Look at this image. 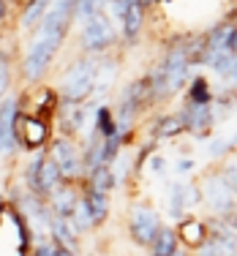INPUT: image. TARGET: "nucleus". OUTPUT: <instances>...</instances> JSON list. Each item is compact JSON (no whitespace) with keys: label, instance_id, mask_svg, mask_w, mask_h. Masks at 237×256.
Returning a JSON list of instances; mask_svg holds the SVG:
<instances>
[{"label":"nucleus","instance_id":"6ab92c4d","mask_svg":"<svg viewBox=\"0 0 237 256\" xmlns=\"http://www.w3.org/2000/svg\"><path fill=\"white\" fill-rule=\"evenodd\" d=\"M60 186H63V174H60L58 164H54L50 156H44L41 169H38V186H36V196H38V199H50Z\"/></svg>","mask_w":237,"mask_h":256},{"label":"nucleus","instance_id":"7ed1b4c3","mask_svg":"<svg viewBox=\"0 0 237 256\" xmlns=\"http://www.w3.org/2000/svg\"><path fill=\"white\" fill-rule=\"evenodd\" d=\"M164 226V216L156 204L150 202H134L128 207V218H126V232H128L131 242L136 248L148 251L150 242L156 240V234Z\"/></svg>","mask_w":237,"mask_h":256},{"label":"nucleus","instance_id":"ddd939ff","mask_svg":"<svg viewBox=\"0 0 237 256\" xmlns=\"http://www.w3.org/2000/svg\"><path fill=\"white\" fill-rule=\"evenodd\" d=\"M118 74H120V63L118 58H112V54H101L98 58V71H96V88H93V104L104 101L109 96V90L114 88V82H118Z\"/></svg>","mask_w":237,"mask_h":256},{"label":"nucleus","instance_id":"9d476101","mask_svg":"<svg viewBox=\"0 0 237 256\" xmlns=\"http://www.w3.org/2000/svg\"><path fill=\"white\" fill-rule=\"evenodd\" d=\"M178 112L186 123L188 136H194L196 142H208L212 136V128H216V120H218L212 106H191V104H183Z\"/></svg>","mask_w":237,"mask_h":256},{"label":"nucleus","instance_id":"412c9836","mask_svg":"<svg viewBox=\"0 0 237 256\" xmlns=\"http://www.w3.org/2000/svg\"><path fill=\"white\" fill-rule=\"evenodd\" d=\"M180 251H183V246H180V240H178V232H174V226H166V224H164L161 232L156 234V240L150 242L148 256H178Z\"/></svg>","mask_w":237,"mask_h":256},{"label":"nucleus","instance_id":"a19ab883","mask_svg":"<svg viewBox=\"0 0 237 256\" xmlns=\"http://www.w3.org/2000/svg\"><path fill=\"white\" fill-rule=\"evenodd\" d=\"M0 41H3V33H0Z\"/></svg>","mask_w":237,"mask_h":256},{"label":"nucleus","instance_id":"f8f14e48","mask_svg":"<svg viewBox=\"0 0 237 256\" xmlns=\"http://www.w3.org/2000/svg\"><path fill=\"white\" fill-rule=\"evenodd\" d=\"M79 182H82V180H79ZM79 182H63V186H60L58 191L46 199V204H50V210H52L54 218H71V216H74L79 199H82V186H79Z\"/></svg>","mask_w":237,"mask_h":256},{"label":"nucleus","instance_id":"bb28decb","mask_svg":"<svg viewBox=\"0 0 237 256\" xmlns=\"http://www.w3.org/2000/svg\"><path fill=\"white\" fill-rule=\"evenodd\" d=\"M183 196H186L188 216H196V210L202 207V186H199V180H186L183 182Z\"/></svg>","mask_w":237,"mask_h":256},{"label":"nucleus","instance_id":"e433bc0d","mask_svg":"<svg viewBox=\"0 0 237 256\" xmlns=\"http://www.w3.org/2000/svg\"><path fill=\"white\" fill-rule=\"evenodd\" d=\"M232 54H237V28H234V33H232Z\"/></svg>","mask_w":237,"mask_h":256},{"label":"nucleus","instance_id":"6e6552de","mask_svg":"<svg viewBox=\"0 0 237 256\" xmlns=\"http://www.w3.org/2000/svg\"><path fill=\"white\" fill-rule=\"evenodd\" d=\"M98 104L88 101V104H68V101H60L58 112H54V123L58 126V136L66 139H79L88 128V120H93V112Z\"/></svg>","mask_w":237,"mask_h":256},{"label":"nucleus","instance_id":"aec40b11","mask_svg":"<svg viewBox=\"0 0 237 256\" xmlns=\"http://www.w3.org/2000/svg\"><path fill=\"white\" fill-rule=\"evenodd\" d=\"M50 240L60 248H68V251H82V237L76 234V229L71 226L68 218H52V229H50Z\"/></svg>","mask_w":237,"mask_h":256},{"label":"nucleus","instance_id":"c85d7f7f","mask_svg":"<svg viewBox=\"0 0 237 256\" xmlns=\"http://www.w3.org/2000/svg\"><path fill=\"white\" fill-rule=\"evenodd\" d=\"M218 172H221V178L229 182V188L237 194V156H229L226 161L218 164Z\"/></svg>","mask_w":237,"mask_h":256},{"label":"nucleus","instance_id":"f03ea898","mask_svg":"<svg viewBox=\"0 0 237 256\" xmlns=\"http://www.w3.org/2000/svg\"><path fill=\"white\" fill-rule=\"evenodd\" d=\"M33 251V234L20 212V207L6 202V210L0 216V256H30Z\"/></svg>","mask_w":237,"mask_h":256},{"label":"nucleus","instance_id":"c9c22d12","mask_svg":"<svg viewBox=\"0 0 237 256\" xmlns=\"http://www.w3.org/2000/svg\"><path fill=\"white\" fill-rule=\"evenodd\" d=\"M229 144H232V150H237V128L229 134Z\"/></svg>","mask_w":237,"mask_h":256},{"label":"nucleus","instance_id":"7c9ffc66","mask_svg":"<svg viewBox=\"0 0 237 256\" xmlns=\"http://www.w3.org/2000/svg\"><path fill=\"white\" fill-rule=\"evenodd\" d=\"M194 169H196V161H194L191 156H180L178 161H174V174H191Z\"/></svg>","mask_w":237,"mask_h":256},{"label":"nucleus","instance_id":"2eb2a0df","mask_svg":"<svg viewBox=\"0 0 237 256\" xmlns=\"http://www.w3.org/2000/svg\"><path fill=\"white\" fill-rule=\"evenodd\" d=\"M186 134V123L180 118V112H164L156 114V120L150 123V139H156L158 144L169 142V139H178Z\"/></svg>","mask_w":237,"mask_h":256},{"label":"nucleus","instance_id":"0eeeda50","mask_svg":"<svg viewBox=\"0 0 237 256\" xmlns=\"http://www.w3.org/2000/svg\"><path fill=\"white\" fill-rule=\"evenodd\" d=\"M46 156L58 164L63 182H79L84 180V166H82V144L76 139H66V136H52Z\"/></svg>","mask_w":237,"mask_h":256},{"label":"nucleus","instance_id":"ea45409f","mask_svg":"<svg viewBox=\"0 0 237 256\" xmlns=\"http://www.w3.org/2000/svg\"><path fill=\"white\" fill-rule=\"evenodd\" d=\"M118 256H128V254H118Z\"/></svg>","mask_w":237,"mask_h":256},{"label":"nucleus","instance_id":"b1692460","mask_svg":"<svg viewBox=\"0 0 237 256\" xmlns=\"http://www.w3.org/2000/svg\"><path fill=\"white\" fill-rule=\"evenodd\" d=\"M82 182H84V186H90V188H96V191H101V194L118 191V178H114L112 166H98V169H93V172L84 174Z\"/></svg>","mask_w":237,"mask_h":256},{"label":"nucleus","instance_id":"f3484780","mask_svg":"<svg viewBox=\"0 0 237 256\" xmlns=\"http://www.w3.org/2000/svg\"><path fill=\"white\" fill-rule=\"evenodd\" d=\"M164 212H166V218H172L174 224L183 221L188 216L186 196H183V180H169L166 186H164Z\"/></svg>","mask_w":237,"mask_h":256},{"label":"nucleus","instance_id":"f704fd0d","mask_svg":"<svg viewBox=\"0 0 237 256\" xmlns=\"http://www.w3.org/2000/svg\"><path fill=\"white\" fill-rule=\"evenodd\" d=\"M58 256H79L76 251H68V248H60L58 246Z\"/></svg>","mask_w":237,"mask_h":256},{"label":"nucleus","instance_id":"393cba45","mask_svg":"<svg viewBox=\"0 0 237 256\" xmlns=\"http://www.w3.org/2000/svg\"><path fill=\"white\" fill-rule=\"evenodd\" d=\"M104 11H106V0H76L74 3V22L84 25L88 20L104 14Z\"/></svg>","mask_w":237,"mask_h":256},{"label":"nucleus","instance_id":"72a5a7b5","mask_svg":"<svg viewBox=\"0 0 237 256\" xmlns=\"http://www.w3.org/2000/svg\"><path fill=\"white\" fill-rule=\"evenodd\" d=\"M8 14H11V3L8 0H0V22L8 20Z\"/></svg>","mask_w":237,"mask_h":256},{"label":"nucleus","instance_id":"f257e3e1","mask_svg":"<svg viewBox=\"0 0 237 256\" xmlns=\"http://www.w3.org/2000/svg\"><path fill=\"white\" fill-rule=\"evenodd\" d=\"M96 71H98V58H93V54H79V58L71 60L68 68L60 76V88H58L60 101L88 104L93 98Z\"/></svg>","mask_w":237,"mask_h":256},{"label":"nucleus","instance_id":"dca6fc26","mask_svg":"<svg viewBox=\"0 0 237 256\" xmlns=\"http://www.w3.org/2000/svg\"><path fill=\"white\" fill-rule=\"evenodd\" d=\"M144 14H148V11L139 6V0H134L128 6V11H126L123 20H120V38H123V44H136V41L142 38Z\"/></svg>","mask_w":237,"mask_h":256},{"label":"nucleus","instance_id":"9b49d317","mask_svg":"<svg viewBox=\"0 0 237 256\" xmlns=\"http://www.w3.org/2000/svg\"><path fill=\"white\" fill-rule=\"evenodd\" d=\"M174 232H178L180 246H183L188 254L199 251V248H202L204 242H208V224H204V218L186 216L183 221L174 224Z\"/></svg>","mask_w":237,"mask_h":256},{"label":"nucleus","instance_id":"a878e982","mask_svg":"<svg viewBox=\"0 0 237 256\" xmlns=\"http://www.w3.org/2000/svg\"><path fill=\"white\" fill-rule=\"evenodd\" d=\"M71 221V226L76 229V234L79 237H88V234H93L96 226H93V218H90V210H88V204L79 199V204H76V210H74V216L68 218Z\"/></svg>","mask_w":237,"mask_h":256},{"label":"nucleus","instance_id":"58836bf2","mask_svg":"<svg viewBox=\"0 0 237 256\" xmlns=\"http://www.w3.org/2000/svg\"><path fill=\"white\" fill-rule=\"evenodd\" d=\"M84 256H101L98 251H88V254H84Z\"/></svg>","mask_w":237,"mask_h":256},{"label":"nucleus","instance_id":"20e7f679","mask_svg":"<svg viewBox=\"0 0 237 256\" xmlns=\"http://www.w3.org/2000/svg\"><path fill=\"white\" fill-rule=\"evenodd\" d=\"M202 186V207H208V216L224 218L226 212H232L237 207V194L229 188V182L221 178L218 166H210L208 172L199 178Z\"/></svg>","mask_w":237,"mask_h":256},{"label":"nucleus","instance_id":"4be33fe9","mask_svg":"<svg viewBox=\"0 0 237 256\" xmlns=\"http://www.w3.org/2000/svg\"><path fill=\"white\" fill-rule=\"evenodd\" d=\"M93 134H98L101 139H112L118 136V120L109 104H98L93 112Z\"/></svg>","mask_w":237,"mask_h":256},{"label":"nucleus","instance_id":"5701e85b","mask_svg":"<svg viewBox=\"0 0 237 256\" xmlns=\"http://www.w3.org/2000/svg\"><path fill=\"white\" fill-rule=\"evenodd\" d=\"M52 0H28L25 8H22V16H20V30H36L38 22L46 16Z\"/></svg>","mask_w":237,"mask_h":256},{"label":"nucleus","instance_id":"473e14b6","mask_svg":"<svg viewBox=\"0 0 237 256\" xmlns=\"http://www.w3.org/2000/svg\"><path fill=\"white\" fill-rule=\"evenodd\" d=\"M221 221H224V226H226V229H232L234 234H237V207H234L232 212H226V216H224Z\"/></svg>","mask_w":237,"mask_h":256},{"label":"nucleus","instance_id":"4c0bfd02","mask_svg":"<svg viewBox=\"0 0 237 256\" xmlns=\"http://www.w3.org/2000/svg\"><path fill=\"white\" fill-rule=\"evenodd\" d=\"M3 210H6V199L0 196V216H3Z\"/></svg>","mask_w":237,"mask_h":256},{"label":"nucleus","instance_id":"c756f323","mask_svg":"<svg viewBox=\"0 0 237 256\" xmlns=\"http://www.w3.org/2000/svg\"><path fill=\"white\" fill-rule=\"evenodd\" d=\"M166 169H169V164H166V158L158 153V150L148 158V164H144V172L153 174V178H164V174H166ZM144 172H142V174H144Z\"/></svg>","mask_w":237,"mask_h":256},{"label":"nucleus","instance_id":"1a4fd4ad","mask_svg":"<svg viewBox=\"0 0 237 256\" xmlns=\"http://www.w3.org/2000/svg\"><path fill=\"white\" fill-rule=\"evenodd\" d=\"M16 118H20V96L8 93L0 101V156H14L16 144Z\"/></svg>","mask_w":237,"mask_h":256},{"label":"nucleus","instance_id":"cd10ccee","mask_svg":"<svg viewBox=\"0 0 237 256\" xmlns=\"http://www.w3.org/2000/svg\"><path fill=\"white\" fill-rule=\"evenodd\" d=\"M11 90V58L0 50V101L8 96Z\"/></svg>","mask_w":237,"mask_h":256},{"label":"nucleus","instance_id":"39448f33","mask_svg":"<svg viewBox=\"0 0 237 256\" xmlns=\"http://www.w3.org/2000/svg\"><path fill=\"white\" fill-rule=\"evenodd\" d=\"M118 41H120V30L114 28V22L109 20L106 11L88 20L82 25V30H79V46H82L84 54H93V58L106 54Z\"/></svg>","mask_w":237,"mask_h":256},{"label":"nucleus","instance_id":"423d86ee","mask_svg":"<svg viewBox=\"0 0 237 256\" xmlns=\"http://www.w3.org/2000/svg\"><path fill=\"white\" fill-rule=\"evenodd\" d=\"M52 136H54L52 120L20 109V118H16V144H20L25 153H41V150H46L52 142Z\"/></svg>","mask_w":237,"mask_h":256},{"label":"nucleus","instance_id":"4468645a","mask_svg":"<svg viewBox=\"0 0 237 256\" xmlns=\"http://www.w3.org/2000/svg\"><path fill=\"white\" fill-rule=\"evenodd\" d=\"M79 186H82V202L88 204V210H90L93 226L101 229L109 221V212H112V194H101V191H96V188L84 186V182H79Z\"/></svg>","mask_w":237,"mask_h":256},{"label":"nucleus","instance_id":"2f4dec72","mask_svg":"<svg viewBox=\"0 0 237 256\" xmlns=\"http://www.w3.org/2000/svg\"><path fill=\"white\" fill-rule=\"evenodd\" d=\"M224 84H229V88L237 93V54H234V63H232V68H229L226 79H224Z\"/></svg>","mask_w":237,"mask_h":256},{"label":"nucleus","instance_id":"a211bd4d","mask_svg":"<svg viewBox=\"0 0 237 256\" xmlns=\"http://www.w3.org/2000/svg\"><path fill=\"white\" fill-rule=\"evenodd\" d=\"M212 101H216V90H212L210 79L204 74H194L191 82L186 84L183 104H191V106H212Z\"/></svg>","mask_w":237,"mask_h":256},{"label":"nucleus","instance_id":"79ce46f5","mask_svg":"<svg viewBox=\"0 0 237 256\" xmlns=\"http://www.w3.org/2000/svg\"><path fill=\"white\" fill-rule=\"evenodd\" d=\"M232 156H237V150H234V153H232Z\"/></svg>","mask_w":237,"mask_h":256}]
</instances>
